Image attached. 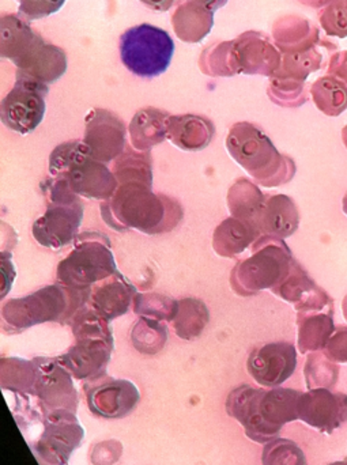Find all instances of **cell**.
<instances>
[{
	"label": "cell",
	"mask_w": 347,
	"mask_h": 465,
	"mask_svg": "<svg viewBox=\"0 0 347 465\" xmlns=\"http://www.w3.org/2000/svg\"><path fill=\"white\" fill-rule=\"evenodd\" d=\"M302 395L300 391L289 388L264 391L253 385H242L229 395L226 411L242 423L248 439L267 444L277 439L286 423L300 420Z\"/></svg>",
	"instance_id": "6da1fadb"
},
{
	"label": "cell",
	"mask_w": 347,
	"mask_h": 465,
	"mask_svg": "<svg viewBox=\"0 0 347 465\" xmlns=\"http://www.w3.org/2000/svg\"><path fill=\"white\" fill-rule=\"evenodd\" d=\"M119 52L123 64L134 75L155 78L168 70L174 43L161 27L141 24L120 35Z\"/></svg>",
	"instance_id": "7a4b0ae2"
},
{
	"label": "cell",
	"mask_w": 347,
	"mask_h": 465,
	"mask_svg": "<svg viewBox=\"0 0 347 465\" xmlns=\"http://www.w3.org/2000/svg\"><path fill=\"white\" fill-rule=\"evenodd\" d=\"M210 59L225 60L223 76L236 73L270 75L281 59L274 46L261 33L248 32L239 38L220 44Z\"/></svg>",
	"instance_id": "3957f363"
},
{
	"label": "cell",
	"mask_w": 347,
	"mask_h": 465,
	"mask_svg": "<svg viewBox=\"0 0 347 465\" xmlns=\"http://www.w3.org/2000/svg\"><path fill=\"white\" fill-rule=\"evenodd\" d=\"M68 190L64 180L57 183L52 193V206L33 226V235L41 245L60 248L71 242L78 232L84 209L75 196L68 195Z\"/></svg>",
	"instance_id": "277c9868"
},
{
	"label": "cell",
	"mask_w": 347,
	"mask_h": 465,
	"mask_svg": "<svg viewBox=\"0 0 347 465\" xmlns=\"http://www.w3.org/2000/svg\"><path fill=\"white\" fill-rule=\"evenodd\" d=\"M48 84L16 74L15 84L2 101V122L5 127L26 135L43 122Z\"/></svg>",
	"instance_id": "5b68a950"
},
{
	"label": "cell",
	"mask_w": 347,
	"mask_h": 465,
	"mask_svg": "<svg viewBox=\"0 0 347 465\" xmlns=\"http://www.w3.org/2000/svg\"><path fill=\"white\" fill-rule=\"evenodd\" d=\"M229 150L244 169L258 180L272 179L280 168L283 155L273 142L255 125L240 123L232 128Z\"/></svg>",
	"instance_id": "8992f818"
},
{
	"label": "cell",
	"mask_w": 347,
	"mask_h": 465,
	"mask_svg": "<svg viewBox=\"0 0 347 465\" xmlns=\"http://www.w3.org/2000/svg\"><path fill=\"white\" fill-rule=\"evenodd\" d=\"M82 439L84 429L74 412L60 410L45 415L43 436L33 450L43 465H65Z\"/></svg>",
	"instance_id": "52a82bcc"
},
{
	"label": "cell",
	"mask_w": 347,
	"mask_h": 465,
	"mask_svg": "<svg viewBox=\"0 0 347 465\" xmlns=\"http://www.w3.org/2000/svg\"><path fill=\"white\" fill-rule=\"evenodd\" d=\"M114 272L116 267L108 246L94 241H84L75 246L64 262H60L57 273L63 283L75 289H84Z\"/></svg>",
	"instance_id": "ba28073f"
},
{
	"label": "cell",
	"mask_w": 347,
	"mask_h": 465,
	"mask_svg": "<svg viewBox=\"0 0 347 465\" xmlns=\"http://www.w3.org/2000/svg\"><path fill=\"white\" fill-rule=\"evenodd\" d=\"M297 368V351L293 343L274 341L251 352L247 369L262 387L277 388L293 376Z\"/></svg>",
	"instance_id": "9c48e42d"
},
{
	"label": "cell",
	"mask_w": 347,
	"mask_h": 465,
	"mask_svg": "<svg viewBox=\"0 0 347 465\" xmlns=\"http://www.w3.org/2000/svg\"><path fill=\"white\" fill-rule=\"evenodd\" d=\"M299 418L322 433L332 434L347 422V395L313 388L300 398Z\"/></svg>",
	"instance_id": "30bf717a"
},
{
	"label": "cell",
	"mask_w": 347,
	"mask_h": 465,
	"mask_svg": "<svg viewBox=\"0 0 347 465\" xmlns=\"http://www.w3.org/2000/svg\"><path fill=\"white\" fill-rule=\"evenodd\" d=\"M139 391L125 380H108L87 391V406L97 417L120 420L127 417L138 406Z\"/></svg>",
	"instance_id": "8fae6325"
},
{
	"label": "cell",
	"mask_w": 347,
	"mask_h": 465,
	"mask_svg": "<svg viewBox=\"0 0 347 465\" xmlns=\"http://www.w3.org/2000/svg\"><path fill=\"white\" fill-rule=\"evenodd\" d=\"M13 63L16 74L44 84H54L67 70L65 52L59 46L45 43L41 35Z\"/></svg>",
	"instance_id": "7c38bea8"
},
{
	"label": "cell",
	"mask_w": 347,
	"mask_h": 465,
	"mask_svg": "<svg viewBox=\"0 0 347 465\" xmlns=\"http://www.w3.org/2000/svg\"><path fill=\"white\" fill-rule=\"evenodd\" d=\"M35 393L45 415L60 410L75 412V390L67 371L57 363H41L35 368Z\"/></svg>",
	"instance_id": "4fadbf2b"
},
{
	"label": "cell",
	"mask_w": 347,
	"mask_h": 465,
	"mask_svg": "<svg viewBox=\"0 0 347 465\" xmlns=\"http://www.w3.org/2000/svg\"><path fill=\"white\" fill-rule=\"evenodd\" d=\"M277 243L272 242V245L266 246L261 253H256L245 262V279L250 289H269L277 282L291 275L289 272L293 268L291 252L283 242H281V245Z\"/></svg>",
	"instance_id": "5bb4252c"
},
{
	"label": "cell",
	"mask_w": 347,
	"mask_h": 465,
	"mask_svg": "<svg viewBox=\"0 0 347 465\" xmlns=\"http://www.w3.org/2000/svg\"><path fill=\"white\" fill-rule=\"evenodd\" d=\"M124 125L119 117L104 109H94L87 116V133L84 144L93 158L103 161L112 160L109 149L114 155L119 154L124 142Z\"/></svg>",
	"instance_id": "9a60e30c"
},
{
	"label": "cell",
	"mask_w": 347,
	"mask_h": 465,
	"mask_svg": "<svg viewBox=\"0 0 347 465\" xmlns=\"http://www.w3.org/2000/svg\"><path fill=\"white\" fill-rule=\"evenodd\" d=\"M174 33L188 44L201 43L209 35L214 25V11L195 2H184L172 15Z\"/></svg>",
	"instance_id": "2e32d148"
},
{
	"label": "cell",
	"mask_w": 347,
	"mask_h": 465,
	"mask_svg": "<svg viewBox=\"0 0 347 465\" xmlns=\"http://www.w3.org/2000/svg\"><path fill=\"white\" fill-rule=\"evenodd\" d=\"M109 360V347L104 341H84L63 357V365L75 379L97 377Z\"/></svg>",
	"instance_id": "e0dca14e"
},
{
	"label": "cell",
	"mask_w": 347,
	"mask_h": 465,
	"mask_svg": "<svg viewBox=\"0 0 347 465\" xmlns=\"http://www.w3.org/2000/svg\"><path fill=\"white\" fill-rule=\"evenodd\" d=\"M2 57L5 59H18L38 37L37 33L29 26L26 19L16 14H8L2 16Z\"/></svg>",
	"instance_id": "ac0fdd59"
},
{
	"label": "cell",
	"mask_w": 347,
	"mask_h": 465,
	"mask_svg": "<svg viewBox=\"0 0 347 465\" xmlns=\"http://www.w3.org/2000/svg\"><path fill=\"white\" fill-rule=\"evenodd\" d=\"M262 226L264 232L278 237H288L299 226V213L288 196H274L263 210Z\"/></svg>",
	"instance_id": "d6986e66"
},
{
	"label": "cell",
	"mask_w": 347,
	"mask_h": 465,
	"mask_svg": "<svg viewBox=\"0 0 347 465\" xmlns=\"http://www.w3.org/2000/svg\"><path fill=\"white\" fill-rule=\"evenodd\" d=\"M334 312L329 313L313 314L300 322L299 343L302 352L318 351L324 350L327 341L335 332Z\"/></svg>",
	"instance_id": "ffe728a7"
},
{
	"label": "cell",
	"mask_w": 347,
	"mask_h": 465,
	"mask_svg": "<svg viewBox=\"0 0 347 465\" xmlns=\"http://www.w3.org/2000/svg\"><path fill=\"white\" fill-rule=\"evenodd\" d=\"M312 95L318 108L329 116H338L347 108V84L332 76L319 79Z\"/></svg>",
	"instance_id": "44dd1931"
},
{
	"label": "cell",
	"mask_w": 347,
	"mask_h": 465,
	"mask_svg": "<svg viewBox=\"0 0 347 465\" xmlns=\"http://www.w3.org/2000/svg\"><path fill=\"white\" fill-rule=\"evenodd\" d=\"M169 114L154 108L142 109L131 123L134 141H163L168 131Z\"/></svg>",
	"instance_id": "7402d4cb"
},
{
	"label": "cell",
	"mask_w": 347,
	"mask_h": 465,
	"mask_svg": "<svg viewBox=\"0 0 347 465\" xmlns=\"http://www.w3.org/2000/svg\"><path fill=\"white\" fill-rule=\"evenodd\" d=\"M263 465H308L305 453L296 442L275 439L267 442L262 456Z\"/></svg>",
	"instance_id": "603a6c76"
},
{
	"label": "cell",
	"mask_w": 347,
	"mask_h": 465,
	"mask_svg": "<svg viewBox=\"0 0 347 465\" xmlns=\"http://www.w3.org/2000/svg\"><path fill=\"white\" fill-rule=\"evenodd\" d=\"M307 371H312V374H307V384L310 390L313 388H330L337 384L340 368L326 355H311L308 358Z\"/></svg>",
	"instance_id": "cb8c5ba5"
},
{
	"label": "cell",
	"mask_w": 347,
	"mask_h": 465,
	"mask_svg": "<svg viewBox=\"0 0 347 465\" xmlns=\"http://www.w3.org/2000/svg\"><path fill=\"white\" fill-rule=\"evenodd\" d=\"M125 286H120L117 283L103 286L94 294V305H97L98 311L104 316L112 319L111 312H114V317L124 313L130 302V295L125 292Z\"/></svg>",
	"instance_id": "d4e9b609"
},
{
	"label": "cell",
	"mask_w": 347,
	"mask_h": 465,
	"mask_svg": "<svg viewBox=\"0 0 347 465\" xmlns=\"http://www.w3.org/2000/svg\"><path fill=\"white\" fill-rule=\"evenodd\" d=\"M19 13L27 19H41L57 13L65 0H16Z\"/></svg>",
	"instance_id": "484cf974"
},
{
	"label": "cell",
	"mask_w": 347,
	"mask_h": 465,
	"mask_svg": "<svg viewBox=\"0 0 347 465\" xmlns=\"http://www.w3.org/2000/svg\"><path fill=\"white\" fill-rule=\"evenodd\" d=\"M324 355L332 362H347V327H338L324 347Z\"/></svg>",
	"instance_id": "4316f807"
},
{
	"label": "cell",
	"mask_w": 347,
	"mask_h": 465,
	"mask_svg": "<svg viewBox=\"0 0 347 465\" xmlns=\"http://www.w3.org/2000/svg\"><path fill=\"white\" fill-rule=\"evenodd\" d=\"M139 2L154 11H168L176 0H139Z\"/></svg>",
	"instance_id": "83f0119b"
},
{
	"label": "cell",
	"mask_w": 347,
	"mask_h": 465,
	"mask_svg": "<svg viewBox=\"0 0 347 465\" xmlns=\"http://www.w3.org/2000/svg\"><path fill=\"white\" fill-rule=\"evenodd\" d=\"M185 2H195L199 3V5H206L207 8H210L212 11L220 10L221 7L228 3V0H185Z\"/></svg>",
	"instance_id": "f1b7e54d"
},
{
	"label": "cell",
	"mask_w": 347,
	"mask_h": 465,
	"mask_svg": "<svg viewBox=\"0 0 347 465\" xmlns=\"http://www.w3.org/2000/svg\"><path fill=\"white\" fill-rule=\"evenodd\" d=\"M343 209H345V213L347 214V193L345 195V199H343Z\"/></svg>",
	"instance_id": "f546056e"
},
{
	"label": "cell",
	"mask_w": 347,
	"mask_h": 465,
	"mask_svg": "<svg viewBox=\"0 0 347 465\" xmlns=\"http://www.w3.org/2000/svg\"><path fill=\"white\" fill-rule=\"evenodd\" d=\"M330 465H347V459H346V460L337 461V463H332V464H330Z\"/></svg>",
	"instance_id": "4dcf8cb0"
},
{
	"label": "cell",
	"mask_w": 347,
	"mask_h": 465,
	"mask_svg": "<svg viewBox=\"0 0 347 465\" xmlns=\"http://www.w3.org/2000/svg\"><path fill=\"white\" fill-rule=\"evenodd\" d=\"M345 5H346V8H347V0H345Z\"/></svg>",
	"instance_id": "1f68e13d"
}]
</instances>
